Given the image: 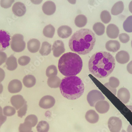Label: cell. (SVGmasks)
I'll use <instances>...</instances> for the list:
<instances>
[{
	"label": "cell",
	"instance_id": "6da1fadb",
	"mask_svg": "<svg viewBox=\"0 0 132 132\" xmlns=\"http://www.w3.org/2000/svg\"><path fill=\"white\" fill-rule=\"evenodd\" d=\"M115 65L114 58L111 54L102 51L93 54L88 62L89 71L98 78L108 77L113 71Z\"/></svg>",
	"mask_w": 132,
	"mask_h": 132
},
{
	"label": "cell",
	"instance_id": "4dcf8cb0",
	"mask_svg": "<svg viewBox=\"0 0 132 132\" xmlns=\"http://www.w3.org/2000/svg\"><path fill=\"white\" fill-rule=\"evenodd\" d=\"M49 128V124L44 121H40L37 127L38 132H48Z\"/></svg>",
	"mask_w": 132,
	"mask_h": 132
},
{
	"label": "cell",
	"instance_id": "1f68e13d",
	"mask_svg": "<svg viewBox=\"0 0 132 132\" xmlns=\"http://www.w3.org/2000/svg\"><path fill=\"white\" fill-rule=\"evenodd\" d=\"M123 28L125 32H132V16H129L123 24Z\"/></svg>",
	"mask_w": 132,
	"mask_h": 132
},
{
	"label": "cell",
	"instance_id": "816d5d0a",
	"mask_svg": "<svg viewBox=\"0 0 132 132\" xmlns=\"http://www.w3.org/2000/svg\"><path fill=\"white\" fill-rule=\"evenodd\" d=\"M127 107L130 110L131 112H132V106H130V105H127Z\"/></svg>",
	"mask_w": 132,
	"mask_h": 132
},
{
	"label": "cell",
	"instance_id": "5b68a950",
	"mask_svg": "<svg viewBox=\"0 0 132 132\" xmlns=\"http://www.w3.org/2000/svg\"><path fill=\"white\" fill-rule=\"evenodd\" d=\"M10 44L12 50L17 53L22 52L26 48V42L24 41L23 36L22 34L14 35L12 37Z\"/></svg>",
	"mask_w": 132,
	"mask_h": 132
},
{
	"label": "cell",
	"instance_id": "74e56055",
	"mask_svg": "<svg viewBox=\"0 0 132 132\" xmlns=\"http://www.w3.org/2000/svg\"><path fill=\"white\" fill-rule=\"evenodd\" d=\"M15 0H1L0 4L2 8L8 9L11 7Z\"/></svg>",
	"mask_w": 132,
	"mask_h": 132
},
{
	"label": "cell",
	"instance_id": "60d3db41",
	"mask_svg": "<svg viewBox=\"0 0 132 132\" xmlns=\"http://www.w3.org/2000/svg\"><path fill=\"white\" fill-rule=\"evenodd\" d=\"M6 120L7 117L4 115L3 109L0 106V128L1 126L6 122Z\"/></svg>",
	"mask_w": 132,
	"mask_h": 132
},
{
	"label": "cell",
	"instance_id": "bcb514c9",
	"mask_svg": "<svg viewBox=\"0 0 132 132\" xmlns=\"http://www.w3.org/2000/svg\"><path fill=\"white\" fill-rule=\"evenodd\" d=\"M43 0H31V1L32 3L35 4H40L43 2Z\"/></svg>",
	"mask_w": 132,
	"mask_h": 132
},
{
	"label": "cell",
	"instance_id": "cb8c5ba5",
	"mask_svg": "<svg viewBox=\"0 0 132 132\" xmlns=\"http://www.w3.org/2000/svg\"><path fill=\"white\" fill-rule=\"evenodd\" d=\"M7 69L9 71H13L15 70L18 67L17 59L14 56H10L6 60V62Z\"/></svg>",
	"mask_w": 132,
	"mask_h": 132
},
{
	"label": "cell",
	"instance_id": "f6af8a7d",
	"mask_svg": "<svg viewBox=\"0 0 132 132\" xmlns=\"http://www.w3.org/2000/svg\"><path fill=\"white\" fill-rule=\"evenodd\" d=\"M127 69L128 73L132 74V61L128 63L127 67Z\"/></svg>",
	"mask_w": 132,
	"mask_h": 132
},
{
	"label": "cell",
	"instance_id": "7402d4cb",
	"mask_svg": "<svg viewBox=\"0 0 132 132\" xmlns=\"http://www.w3.org/2000/svg\"><path fill=\"white\" fill-rule=\"evenodd\" d=\"M87 121L92 123H97L99 120V115L94 110H90L87 112L86 115Z\"/></svg>",
	"mask_w": 132,
	"mask_h": 132
},
{
	"label": "cell",
	"instance_id": "9c48e42d",
	"mask_svg": "<svg viewBox=\"0 0 132 132\" xmlns=\"http://www.w3.org/2000/svg\"><path fill=\"white\" fill-rule=\"evenodd\" d=\"M55 100L53 97L50 95L43 97L39 101V105L42 108L44 109L51 108L54 106Z\"/></svg>",
	"mask_w": 132,
	"mask_h": 132
},
{
	"label": "cell",
	"instance_id": "d6a6232c",
	"mask_svg": "<svg viewBox=\"0 0 132 132\" xmlns=\"http://www.w3.org/2000/svg\"><path fill=\"white\" fill-rule=\"evenodd\" d=\"M58 73L57 67L54 65H51L47 68L46 70V75L47 77L52 76H57Z\"/></svg>",
	"mask_w": 132,
	"mask_h": 132
},
{
	"label": "cell",
	"instance_id": "277c9868",
	"mask_svg": "<svg viewBox=\"0 0 132 132\" xmlns=\"http://www.w3.org/2000/svg\"><path fill=\"white\" fill-rule=\"evenodd\" d=\"M82 59L76 53L69 52L64 53L59 61V70L65 77L77 75L82 70Z\"/></svg>",
	"mask_w": 132,
	"mask_h": 132
},
{
	"label": "cell",
	"instance_id": "9a60e30c",
	"mask_svg": "<svg viewBox=\"0 0 132 132\" xmlns=\"http://www.w3.org/2000/svg\"><path fill=\"white\" fill-rule=\"evenodd\" d=\"M10 102L15 109L18 110L24 105L26 101L22 95H17L11 97Z\"/></svg>",
	"mask_w": 132,
	"mask_h": 132
},
{
	"label": "cell",
	"instance_id": "ba28073f",
	"mask_svg": "<svg viewBox=\"0 0 132 132\" xmlns=\"http://www.w3.org/2000/svg\"><path fill=\"white\" fill-rule=\"evenodd\" d=\"M10 39L9 33L3 30H0V52H3L9 46Z\"/></svg>",
	"mask_w": 132,
	"mask_h": 132
},
{
	"label": "cell",
	"instance_id": "603a6c76",
	"mask_svg": "<svg viewBox=\"0 0 132 132\" xmlns=\"http://www.w3.org/2000/svg\"><path fill=\"white\" fill-rule=\"evenodd\" d=\"M61 81V79L57 76H52L49 78L47 84L52 88H57L60 86Z\"/></svg>",
	"mask_w": 132,
	"mask_h": 132
},
{
	"label": "cell",
	"instance_id": "7a4b0ae2",
	"mask_svg": "<svg viewBox=\"0 0 132 132\" xmlns=\"http://www.w3.org/2000/svg\"><path fill=\"white\" fill-rule=\"evenodd\" d=\"M96 42L94 33L88 29H82L73 34L69 41L70 50L79 55H85L91 52Z\"/></svg>",
	"mask_w": 132,
	"mask_h": 132
},
{
	"label": "cell",
	"instance_id": "ab89813d",
	"mask_svg": "<svg viewBox=\"0 0 132 132\" xmlns=\"http://www.w3.org/2000/svg\"><path fill=\"white\" fill-rule=\"evenodd\" d=\"M119 39L121 43L126 44L129 41V36L126 33H121L119 35Z\"/></svg>",
	"mask_w": 132,
	"mask_h": 132
},
{
	"label": "cell",
	"instance_id": "ffe728a7",
	"mask_svg": "<svg viewBox=\"0 0 132 132\" xmlns=\"http://www.w3.org/2000/svg\"><path fill=\"white\" fill-rule=\"evenodd\" d=\"M109 103L105 100H101L98 101L95 105V107L98 112L101 114L106 113L110 109Z\"/></svg>",
	"mask_w": 132,
	"mask_h": 132
},
{
	"label": "cell",
	"instance_id": "ac0fdd59",
	"mask_svg": "<svg viewBox=\"0 0 132 132\" xmlns=\"http://www.w3.org/2000/svg\"><path fill=\"white\" fill-rule=\"evenodd\" d=\"M27 49L31 53H37L40 50V43L36 39H32L28 41L27 44Z\"/></svg>",
	"mask_w": 132,
	"mask_h": 132
},
{
	"label": "cell",
	"instance_id": "8fae6325",
	"mask_svg": "<svg viewBox=\"0 0 132 132\" xmlns=\"http://www.w3.org/2000/svg\"><path fill=\"white\" fill-rule=\"evenodd\" d=\"M13 13L18 17H21L24 15L26 12V7L25 4L21 2L15 3L12 8Z\"/></svg>",
	"mask_w": 132,
	"mask_h": 132
},
{
	"label": "cell",
	"instance_id": "f546056e",
	"mask_svg": "<svg viewBox=\"0 0 132 132\" xmlns=\"http://www.w3.org/2000/svg\"><path fill=\"white\" fill-rule=\"evenodd\" d=\"M93 29L96 34L98 36H101L104 34L105 27L103 24L101 22H97L94 24Z\"/></svg>",
	"mask_w": 132,
	"mask_h": 132
},
{
	"label": "cell",
	"instance_id": "c3c4849f",
	"mask_svg": "<svg viewBox=\"0 0 132 132\" xmlns=\"http://www.w3.org/2000/svg\"><path fill=\"white\" fill-rule=\"evenodd\" d=\"M129 10L132 13V1L130 2L129 6Z\"/></svg>",
	"mask_w": 132,
	"mask_h": 132
},
{
	"label": "cell",
	"instance_id": "f35d334b",
	"mask_svg": "<svg viewBox=\"0 0 132 132\" xmlns=\"http://www.w3.org/2000/svg\"><path fill=\"white\" fill-rule=\"evenodd\" d=\"M27 109V106L26 102L25 104L18 111V115L20 118L23 117V116H25L26 113Z\"/></svg>",
	"mask_w": 132,
	"mask_h": 132
},
{
	"label": "cell",
	"instance_id": "d6986e66",
	"mask_svg": "<svg viewBox=\"0 0 132 132\" xmlns=\"http://www.w3.org/2000/svg\"><path fill=\"white\" fill-rule=\"evenodd\" d=\"M130 59L129 53L125 51H119L116 55V61L119 64H126L129 61Z\"/></svg>",
	"mask_w": 132,
	"mask_h": 132
},
{
	"label": "cell",
	"instance_id": "5bb4252c",
	"mask_svg": "<svg viewBox=\"0 0 132 132\" xmlns=\"http://www.w3.org/2000/svg\"><path fill=\"white\" fill-rule=\"evenodd\" d=\"M117 97L124 104L129 102L130 95L129 91L125 88H121L119 89L117 93Z\"/></svg>",
	"mask_w": 132,
	"mask_h": 132
},
{
	"label": "cell",
	"instance_id": "f5cc1de1",
	"mask_svg": "<svg viewBox=\"0 0 132 132\" xmlns=\"http://www.w3.org/2000/svg\"><path fill=\"white\" fill-rule=\"evenodd\" d=\"M121 132H127L126 131H125V130H121Z\"/></svg>",
	"mask_w": 132,
	"mask_h": 132
},
{
	"label": "cell",
	"instance_id": "681fc988",
	"mask_svg": "<svg viewBox=\"0 0 132 132\" xmlns=\"http://www.w3.org/2000/svg\"><path fill=\"white\" fill-rule=\"evenodd\" d=\"M70 3L72 4H75L76 3V0H67Z\"/></svg>",
	"mask_w": 132,
	"mask_h": 132
},
{
	"label": "cell",
	"instance_id": "7bdbcfd3",
	"mask_svg": "<svg viewBox=\"0 0 132 132\" xmlns=\"http://www.w3.org/2000/svg\"><path fill=\"white\" fill-rule=\"evenodd\" d=\"M104 85L106 88H107L113 94L115 95H116L117 89H116V88H113L111 87V86L109 85V82L106 83L104 84Z\"/></svg>",
	"mask_w": 132,
	"mask_h": 132
},
{
	"label": "cell",
	"instance_id": "8d00e7d4",
	"mask_svg": "<svg viewBox=\"0 0 132 132\" xmlns=\"http://www.w3.org/2000/svg\"><path fill=\"white\" fill-rule=\"evenodd\" d=\"M109 85L111 87L116 88L119 86L120 82L118 79L115 77H111L109 80Z\"/></svg>",
	"mask_w": 132,
	"mask_h": 132
},
{
	"label": "cell",
	"instance_id": "e575fe53",
	"mask_svg": "<svg viewBox=\"0 0 132 132\" xmlns=\"http://www.w3.org/2000/svg\"><path fill=\"white\" fill-rule=\"evenodd\" d=\"M3 111L4 115L8 117L13 116L16 113L15 109L10 106H6L4 107Z\"/></svg>",
	"mask_w": 132,
	"mask_h": 132
},
{
	"label": "cell",
	"instance_id": "836d02e7",
	"mask_svg": "<svg viewBox=\"0 0 132 132\" xmlns=\"http://www.w3.org/2000/svg\"><path fill=\"white\" fill-rule=\"evenodd\" d=\"M111 16L110 13L107 10H104L101 12V19L104 24L109 23L111 20Z\"/></svg>",
	"mask_w": 132,
	"mask_h": 132
},
{
	"label": "cell",
	"instance_id": "7dc6e473",
	"mask_svg": "<svg viewBox=\"0 0 132 132\" xmlns=\"http://www.w3.org/2000/svg\"><path fill=\"white\" fill-rule=\"evenodd\" d=\"M127 132H132V126L131 124H129L127 127Z\"/></svg>",
	"mask_w": 132,
	"mask_h": 132
},
{
	"label": "cell",
	"instance_id": "4fadbf2b",
	"mask_svg": "<svg viewBox=\"0 0 132 132\" xmlns=\"http://www.w3.org/2000/svg\"><path fill=\"white\" fill-rule=\"evenodd\" d=\"M56 5L54 2L50 1H46L43 4L42 10L44 14L47 15H52L56 11Z\"/></svg>",
	"mask_w": 132,
	"mask_h": 132
},
{
	"label": "cell",
	"instance_id": "ee69618b",
	"mask_svg": "<svg viewBox=\"0 0 132 132\" xmlns=\"http://www.w3.org/2000/svg\"><path fill=\"white\" fill-rule=\"evenodd\" d=\"M5 77V72L3 69L0 68V83L4 80Z\"/></svg>",
	"mask_w": 132,
	"mask_h": 132
},
{
	"label": "cell",
	"instance_id": "83f0119b",
	"mask_svg": "<svg viewBox=\"0 0 132 132\" xmlns=\"http://www.w3.org/2000/svg\"><path fill=\"white\" fill-rule=\"evenodd\" d=\"M87 22V18L84 15H78L75 19V22L76 26L80 28L85 26L86 25Z\"/></svg>",
	"mask_w": 132,
	"mask_h": 132
},
{
	"label": "cell",
	"instance_id": "b9f144b4",
	"mask_svg": "<svg viewBox=\"0 0 132 132\" xmlns=\"http://www.w3.org/2000/svg\"><path fill=\"white\" fill-rule=\"evenodd\" d=\"M7 56L6 53L0 52V66L3 65L7 60Z\"/></svg>",
	"mask_w": 132,
	"mask_h": 132
},
{
	"label": "cell",
	"instance_id": "f1b7e54d",
	"mask_svg": "<svg viewBox=\"0 0 132 132\" xmlns=\"http://www.w3.org/2000/svg\"><path fill=\"white\" fill-rule=\"evenodd\" d=\"M55 33V28L51 24L46 26L44 28L43 33L44 36L49 38H52Z\"/></svg>",
	"mask_w": 132,
	"mask_h": 132
},
{
	"label": "cell",
	"instance_id": "2e32d148",
	"mask_svg": "<svg viewBox=\"0 0 132 132\" xmlns=\"http://www.w3.org/2000/svg\"><path fill=\"white\" fill-rule=\"evenodd\" d=\"M119 33L118 27L114 24H110L107 27L106 34L110 38H117L119 36Z\"/></svg>",
	"mask_w": 132,
	"mask_h": 132
},
{
	"label": "cell",
	"instance_id": "44dd1931",
	"mask_svg": "<svg viewBox=\"0 0 132 132\" xmlns=\"http://www.w3.org/2000/svg\"><path fill=\"white\" fill-rule=\"evenodd\" d=\"M121 45L117 40H109L105 44L107 50L110 52H116L120 48Z\"/></svg>",
	"mask_w": 132,
	"mask_h": 132
},
{
	"label": "cell",
	"instance_id": "8992f818",
	"mask_svg": "<svg viewBox=\"0 0 132 132\" xmlns=\"http://www.w3.org/2000/svg\"><path fill=\"white\" fill-rule=\"evenodd\" d=\"M87 101L90 106H95L98 101L104 100L105 97L101 92L94 89L89 92L87 95Z\"/></svg>",
	"mask_w": 132,
	"mask_h": 132
},
{
	"label": "cell",
	"instance_id": "e0dca14e",
	"mask_svg": "<svg viewBox=\"0 0 132 132\" xmlns=\"http://www.w3.org/2000/svg\"><path fill=\"white\" fill-rule=\"evenodd\" d=\"M72 31L71 27L68 26L64 25L59 27L57 30V34L60 38L66 39L72 35Z\"/></svg>",
	"mask_w": 132,
	"mask_h": 132
},
{
	"label": "cell",
	"instance_id": "d590c367",
	"mask_svg": "<svg viewBox=\"0 0 132 132\" xmlns=\"http://www.w3.org/2000/svg\"><path fill=\"white\" fill-rule=\"evenodd\" d=\"M31 61V58L27 56L21 57L18 60V63L20 65L25 66L28 65Z\"/></svg>",
	"mask_w": 132,
	"mask_h": 132
},
{
	"label": "cell",
	"instance_id": "484cf974",
	"mask_svg": "<svg viewBox=\"0 0 132 132\" xmlns=\"http://www.w3.org/2000/svg\"><path fill=\"white\" fill-rule=\"evenodd\" d=\"M124 8V4L122 1H120L116 3L113 6L111 10V13L113 15L117 16L121 14Z\"/></svg>",
	"mask_w": 132,
	"mask_h": 132
},
{
	"label": "cell",
	"instance_id": "52a82bcc",
	"mask_svg": "<svg viewBox=\"0 0 132 132\" xmlns=\"http://www.w3.org/2000/svg\"><path fill=\"white\" fill-rule=\"evenodd\" d=\"M108 127L111 132H120L122 127V121L118 117H111L108 121Z\"/></svg>",
	"mask_w": 132,
	"mask_h": 132
},
{
	"label": "cell",
	"instance_id": "7c38bea8",
	"mask_svg": "<svg viewBox=\"0 0 132 132\" xmlns=\"http://www.w3.org/2000/svg\"><path fill=\"white\" fill-rule=\"evenodd\" d=\"M22 84L20 80L14 79L11 80L8 85L9 92L12 94L18 93L21 91L22 88Z\"/></svg>",
	"mask_w": 132,
	"mask_h": 132
},
{
	"label": "cell",
	"instance_id": "30bf717a",
	"mask_svg": "<svg viewBox=\"0 0 132 132\" xmlns=\"http://www.w3.org/2000/svg\"><path fill=\"white\" fill-rule=\"evenodd\" d=\"M52 50L53 55L55 57H59L65 51L64 44L63 41L60 40L55 41L53 43Z\"/></svg>",
	"mask_w": 132,
	"mask_h": 132
},
{
	"label": "cell",
	"instance_id": "4316f807",
	"mask_svg": "<svg viewBox=\"0 0 132 132\" xmlns=\"http://www.w3.org/2000/svg\"><path fill=\"white\" fill-rule=\"evenodd\" d=\"M52 51V45L47 41H44L42 44L39 53L42 56H47Z\"/></svg>",
	"mask_w": 132,
	"mask_h": 132
},
{
	"label": "cell",
	"instance_id": "d4e9b609",
	"mask_svg": "<svg viewBox=\"0 0 132 132\" xmlns=\"http://www.w3.org/2000/svg\"><path fill=\"white\" fill-rule=\"evenodd\" d=\"M24 85L28 88H31L34 86L36 83L35 77L33 75L28 74L24 77L23 80Z\"/></svg>",
	"mask_w": 132,
	"mask_h": 132
},
{
	"label": "cell",
	"instance_id": "db71d44e",
	"mask_svg": "<svg viewBox=\"0 0 132 132\" xmlns=\"http://www.w3.org/2000/svg\"><path fill=\"white\" fill-rule=\"evenodd\" d=\"M131 47H132V40L131 41Z\"/></svg>",
	"mask_w": 132,
	"mask_h": 132
},
{
	"label": "cell",
	"instance_id": "3957f363",
	"mask_svg": "<svg viewBox=\"0 0 132 132\" xmlns=\"http://www.w3.org/2000/svg\"><path fill=\"white\" fill-rule=\"evenodd\" d=\"M59 88L63 96L69 100L80 98L84 94L85 89L83 81L76 76L63 78Z\"/></svg>",
	"mask_w": 132,
	"mask_h": 132
},
{
	"label": "cell",
	"instance_id": "f907efd6",
	"mask_svg": "<svg viewBox=\"0 0 132 132\" xmlns=\"http://www.w3.org/2000/svg\"><path fill=\"white\" fill-rule=\"evenodd\" d=\"M3 85L2 84L0 83V94H1L3 92Z\"/></svg>",
	"mask_w": 132,
	"mask_h": 132
}]
</instances>
